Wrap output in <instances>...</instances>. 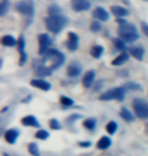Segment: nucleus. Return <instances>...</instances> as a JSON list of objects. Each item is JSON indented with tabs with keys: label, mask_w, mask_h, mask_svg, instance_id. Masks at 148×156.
Segmentation results:
<instances>
[{
	"label": "nucleus",
	"mask_w": 148,
	"mask_h": 156,
	"mask_svg": "<svg viewBox=\"0 0 148 156\" xmlns=\"http://www.w3.org/2000/svg\"><path fill=\"white\" fill-rule=\"evenodd\" d=\"M65 61V56L58 50L49 49L43 55L42 60H34L33 67L36 75L39 77L50 76L55 69L62 66Z\"/></svg>",
	"instance_id": "1"
},
{
	"label": "nucleus",
	"mask_w": 148,
	"mask_h": 156,
	"mask_svg": "<svg viewBox=\"0 0 148 156\" xmlns=\"http://www.w3.org/2000/svg\"><path fill=\"white\" fill-rule=\"evenodd\" d=\"M118 35L119 38L122 39L125 43H134L135 41L139 39V34H138L137 27L133 23H127V21L119 26Z\"/></svg>",
	"instance_id": "2"
},
{
	"label": "nucleus",
	"mask_w": 148,
	"mask_h": 156,
	"mask_svg": "<svg viewBox=\"0 0 148 156\" xmlns=\"http://www.w3.org/2000/svg\"><path fill=\"white\" fill-rule=\"evenodd\" d=\"M46 27L50 32L53 33L54 35L61 33L62 30L64 29V27L67 23V20L62 13L59 14H52L49 15L48 17L45 20Z\"/></svg>",
	"instance_id": "3"
},
{
	"label": "nucleus",
	"mask_w": 148,
	"mask_h": 156,
	"mask_svg": "<svg viewBox=\"0 0 148 156\" xmlns=\"http://www.w3.org/2000/svg\"><path fill=\"white\" fill-rule=\"evenodd\" d=\"M126 89L125 86H119L115 87V88L109 89L108 91L103 92V94L99 95L100 101H123L125 98L126 94Z\"/></svg>",
	"instance_id": "4"
},
{
	"label": "nucleus",
	"mask_w": 148,
	"mask_h": 156,
	"mask_svg": "<svg viewBox=\"0 0 148 156\" xmlns=\"http://www.w3.org/2000/svg\"><path fill=\"white\" fill-rule=\"evenodd\" d=\"M132 107L136 114V116L140 119L148 118V101L142 98H134L132 101Z\"/></svg>",
	"instance_id": "5"
},
{
	"label": "nucleus",
	"mask_w": 148,
	"mask_h": 156,
	"mask_svg": "<svg viewBox=\"0 0 148 156\" xmlns=\"http://www.w3.org/2000/svg\"><path fill=\"white\" fill-rule=\"evenodd\" d=\"M15 10L21 15H26L29 17L34 16V6L23 0L15 3Z\"/></svg>",
	"instance_id": "6"
},
{
	"label": "nucleus",
	"mask_w": 148,
	"mask_h": 156,
	"mask_svg": "<svg viewBox=\"0 0 148 156\" xmlns=\"http://www.w3.org/2000/svg\"><path fill=\"white\" fill-rule=\"evenodd\" d=\"M38 42H39V54L44 55L48 51L50 46L52 45V39L48 34H41L38 37Z\"/></svg>",
	"instance_id": "7"
},
{
	"label": "nucleus",
	"mask_w": 148,
	"mask_h": 156,
	"mask_svg": "<svg viewBox=\"0 0 148 156\" xmlns=\"http://www.w3.org/2000/svg\"><path fill=\"white\" fill-rule=\"evenodd\" d=\"M67 42H66V47L69 51L74 52L78 49V45H79V38H78L77 34L73 32H69L67 34Z\"/></svg>",
	"instance_id": "8"
},
{
	"label": "nucleus",
	"mask_w": 148,
	"mask_h": 156,
	"mask_svg": "<svg viewBox=\"0 0 148 156\" xmlns=\"http://www.w3.org/2000/svg\"><path fill=\"white\" fill-rule=\"evenodd\" d=\"M90 6L89 0H71V8L76 12L88 10Z\"/></svg>",
	"instance_id": "9"
},
{
	"label": "nucleus",
	"mask_w": 148,
	"mask_h": 156,
	"mask_svg": "<svg viewBox=\"0 0 148 156\" xmlns=\"http://www.w3.org/2000/svg\"><path fill=\"white\" fill-rule=\"evenodd\" d=\"M82 72V65L79 62L73 61L67 66V75L71 78L79 76Z\"/></svg>",
	"instance_id": "10"
},
{
	"label": "nucleus",
	"mask_w": 148,
	"mask_h": 156,
	"mask_svg": "<svg viewBox=\"0 0 148 156\" xmlns=\"http://www.w3.org/2000/svg\"><path fill=\"white\" fill-rule=\"evenodd\" d=\"M92 16L96 20L100 21H108L110 20V13L105 8L100 7V6H97V7L94 8V10L92 11Z\"/></svg>",
	"instance_id": "11"
},
{
	"label": "nucleus",
	"mask_w": 148,
	"mask_h": 156,
	"mask_svg": "<svg viewBox=\"0 0 148 156\" xmlns=\"http://www.w3.org/2000/svg\"><path fill=\"white\" fill-rule=\"evenodd\" d=\"M111 12L117 18H123L125 16H128V15L130 14V12H129L128 9H126L125 7L120 6V5H112Z\"/></svg>",
	"instance_id": "12"
},
{
	"label": "nucleus",
	"mask_w": 148,
	"mask_h": 156,
	"mask_svg": "<svg viewBox=\"0 0 148 156\" xmlns=\"http://www.w3.org/2000/svg\"><path fill=\"white\" fill-rule=\"evenodd\" d=\"M31 85L36 87V88L42 89L44 91H48L51 88V84H50L48 81L44 80V79H33L31 80Z\"/></svg>",
	"instance_id": "13"
},
{
	"label": "nucleus",
	"mask_w": 148,
	"mask_h": 156,
	"mask_svg": "<svg viewBox=\"0 0 148 156\" xmlns=\"http://www.w3.org/2000/svg\"><path fill=\"white\" fill-rule=\"evenodd\" d=\"M18 136H20V131L16 129H9L4 134V138L6 142L9 143V144H14L18 138Z\"/></svg>",
	"instance_id": "14"
},
{
	"label": "nucleus",
	"mask_w": 148,
	"mask_h": 156,
	"mask_svg": "<svg viewBox=\"0 0 148 156\" xmlns=\"http://www.w3.org/2000/svg\"><path fill=\"white\" fill-rule=\"evenodd\" d=\"M20 123L23 124V126H27V127H34V128L41 127L40 123L37 120V118L34 117V116H31V115H29V116L23 117L20 120Z\"/></svg>",
	"instance_id": "15"
},
{
	"label": "nucleus",
	"mask_w": 148,
	"mask_h": 156,
	"mask_svg": "<svg viewBox=\"0 0 148 156\" xmlns=\"http://www.w3.org/2000/svg\"><path fill=\"white\" fill-rule=\"evenodd\" d=\"M94 78H96V73L92 70H89L84 74V76L82 77V84L84 87L89 88V87L93 84Z\"/></svg>",
	"instance_id": "16"
},
{
	"label": "nucleus",
	"mask_w": 148,
	"mask_h": 156,
	"mask_svg": "<svg viewBox=\"0 0 148 156\" xmlns=\"http://www.w3.org/2000/svg\"><path fill=\"white\" fill-rule=\"evenodd\" d=\"M128 59H129V54L127 52L124 51V52H122L118 57H116L114 60L111 62V64L113 66H121V65H123L128 61Z\"/></svg>",
	"instance_id": "17"
},
{
	"label": "nucleus",
	"mask_w": 148,
	"mask_h": 156,
	"mask_svg": "<svg viewBox=\"0 0 148 156\" xmlns=\"http://www.w3.org/2000/svg\"><path fill=\"white\" fill-rule=\"evenodd\" d=\"M130 54L133 56V57L138 61H142L143 57H144V49L143 47L141 46H137V47H133V48L130 49Z\"/></svg>",
	"instance_id": "18"
},
{
	"label": "nucleus",
	"mask_w": 148,
	"mask_h": 156,
	"mask_svg": "<svg viewBox=\"0 0 148 156\" xmlns=\"http://www.w3.org/2000/svg\"><path fill=\"white\" fill-rule=\"evenodd\" d=\"M112 145V140L108 136H103L96 143V147L100 150H106Z\"/></svg>",
	"instance_id": "19"
},
{
	"label": "nucleus",
	"mask_w": 148,
	"mask_h": 156,
	"mask_svg": "<svg viewBox=\"0 0 148 156\" xmlns=\"http://www.w3.org/2000/svg\"><path fill=\"white\" fill-rule=\"evenodd\" d=\"M1 44L5 47H14L15 45H17V42L11 35H5L2 37Z\"/></svg>",
	"instance_id": "20"
},
{
	"label": "nucleus",
	"mask_w": 148,
	"mask_h": 156,
	"mask_svg": "<svg viewBox=\"0 0 148 156\" xmlns=\"http://www.w3.org/2000/svg\"><path fill=\"white\" fill-rule=\"evenodd\" d=\"M120 116L123 119L124 121L128 122V123H130V122H133L134 121V117L133 115L131 114V112L128 110L127 108L123 107L121 108V111H120Z\"/></svg>",
	"instance_id": "21"
},
{
	"label": "nucleus",
	"mask_w": 148,
	"mask_h": 156,
	"mask_svg": "<svg viewBox=\"0 0 148 156\" xmlns=\"http://www.w3.org/2000/svg\"><path fill=\"white\" fill-rule=\"evenodd\" d=\"M103 53V48L102 46L96 45V46L91 47V49H90V55L92 56L93 58L99 59L100 57H102Z\"/></svg>",
	"instance_id": "22"
},
{
	"label": "nucleus",
	"mask_w": 148,
	"mask_h": 156,
	"mask_svg": "<svg viewBox=\"0 0 148 156\" xmlns=\"http://www.w3.org/2000/svg\"><path fill=\"white\" fill-rule=\"evenodd\" d=\"M106 132H108V134H110V135H114V134L117 132V130H118V124L116 123L115 121L109 122V123L106 124Z\"/></svg>",
	"instance_id": "23"
},
{
	"label": "nucleus",
	"mask_w": 148,
	"mask_h": 156,
	"mask_svg": "<svg viewBox=\"0 0 148 156\" xmlns=\"http://www.w3.org/2000/svg\"><path fill=\"white\" fill-rule=\"evenodd\" d=\"M27 150H29L31 155L40 156V149H39V146L37 145V143H34V142L30 143L29 146H27Z\"/></svg>",
	"instance_id": "24"
},
{
	"label": "nucleus",
	"mask_w": 148,
	"mask_h": 156,
	"mask_svg": "<svg viewBox=\"0 0 148 156\" xmlns=\"http://www.w3.org/2000/svg\"><path fill=\"white\" fill-rule=\"evenodd\" d=\"M96 126V120L93 118L86 119L85 121H83V127L87 130H93Z\"/></svg>",
	"instance_id": "25"
},
{
	"label": "nucleus",
	"mask_w": 148,
	"mask_h": 156,
	"mask_svg": "<svg viewBox=\"0 0 148 156\" xmlns=\"http://www.w3.org/2000/svg\"><path fill=\"white\" fill-rule=\"evenodd\" d=\"M113 43H114V45L116 46V48H117L118 50H120V51H122V52H124L126 50V48H127V47H126V43L120 38L114 39L113 40Z\"/></svg>",
	"instance_id": "26"
},
{
	"label": "nucleus",
	"mask_w": 148,
	"mask_h": 156,
	"mask_svg": "<svg viewBox=\"0 0 148 156\" xmlns=\"http://www.w3.org/2000/svg\"><path fill=\"white\" fill-rule=\"evenodd\" d=\"M24 48H26V41H24V38L23 35L20 36V38L17 40V49L20 51V54H23L24 52Z\"/></svg>",
	"instance_id": "27"
},
{
	"label": "nucleus",
	"mask_w": 148,
	"mask_h": 156,
	"mask_svg": "<svg viewBox=\"0 0 148 156\" xmlns=\"http://www.w3.org/2000/svg\"><path fill=\"white\" fill-rule=\"evenodd\" d=\"M60 102H61L62 105H64V107H71V105H74V101L73 99H71L70 98H68V96H60Z\"/></svg>",
	"instance_id": "28"
},
{
	"label": "nucleus",
	"mask_w": 148,
	"mask_h": 156,
	"mask_svg": "<svg viewBox=\"0 0 148 156\" xmlns=\"http://www.w3.org/2000/svg\"><path fill=\"white\" fill-rule=\"evenodd\" d=\"M9 8V1L8 0H2L1 3H0V15L3 16V15L6 14V12L8 11Z\"/></svg>",
	"instance_id": "29"
},
{
	"label": "nucleus",
	"mask_w": 148,
	"mask_h": 156,
	"mask_svg": "<svg viewBox=\"0 0 148 156\" xmlns=\"http://www.w3.org/2000/svg\"><path fill=\"white\" fill-rule=\"evenodd\" d=\"M34 137L40 140H46L50 137V134H49V132H47L46 130H39L36 134H34Z\"/></svg>",
	"instance_id": "30"
},
{
	"label": "nucleus",
	"mask_w": 148,
	"mask_h": 156,
	"mask_svg": "<svg viewBox=\"0 0 148 156\" xmlns=\"http://www.w3.org/2000/svg\"><path fill=\"white\" fill-rule=\"evenodd\" d=\"M48 13H49V15L59 14V13H62V10H61V8H60L59 5H57V4H52L48 8Z\"/></svg>",
	"instance_id": "31"
},
{
	"label": "nucleus",
	"mask_w": 148,
	"mask_h": 156,
	"mask_svg": "<svg viewBox=\"0 0 148 156\" xmlns=\"http://www.w3.org/2000/svg\"><path fill=\"white\" fill-rule=\"evenodd\" d=\"M125 88L128 90H142V87H141L140 84H137L135 82H128L125 84Z\"/></svg>",
	"instance_id": "32"
},
{
	"label": "nucleus",
	"mask_w": 148,
	"mask_h": 156,
	"mask_svg": "<svg viewBox=\"0 0 148 156\" xmlns=\"http://www.w3.org/2000/svg\"><path fill=\"white\" fill-rule=\"evenodd\" d=\"M100 30H102V24H100L99 21L97 20H94L90 24V30L93 33H99L100 32Z\"/></svg>",
	"instance_id": "33"
},
{
	"label": "nucleus",
	"mask_w": 148,
	"mask_h": 156,
	"mask_svg": "<svg viewBox=\"0 0 148 156\" xmlns=\"http://www.w3.org/2000/svg\"><path fill=\"white\" fill-rule=\"evenodd\" d=\"M49 126L52 130H60L61 129V125L56 119H51L49 122Z\"/></svg>",
	"instance_id": "34"
},
{
	"label": "nucleus",
	"mask_w": 148,
	"mask_h": 156,
	"mask_svg": "<svg viewBox=\"0 0 148 156\" xmlns=\"http://www.w3.org/2000/svg\"><path fill=\"white\" fill-rule=\"evenodd\" d=\"M141 30H143L144 35L148 38V23L145 21H141Z\"/></svg>",
	"instance_id": "35"
},
{
	"label": "nucleus",
	"mask_w": 148,
	"mask_h": 156,
	"mask_svg": "<svg viewBox=\"0 0 148 156\" xmlns=\"http://www.w3.org/2000/svg\"><path fill=\"white\" fill-rule=\"evenodd\" d=\"M80 118H81L80 115L74 114V115H72V116H70L67 119V122H68V123H72V122H75V121L78 120V119H80Z\"/></svg>",
	"instance_id": "36"
},
{
	"label": "nucleus",
	"mask_w": 148,
	"mask_h": 156,
	"mask_svg": "<svg viewBox=\"0 0 148 156\" xmlns=\"http://www.w3.org/2000/svg\"><path fill=\"white\" fill-rule=\"evenodd\" d=\"M78 146H80V147H83V148H87V147H90V146H91V143H90L89 141L78 142Z\"/></svg>",
	"instance_id": "37"
},
{
	"label": "nucleus",
	"mask_w": 148,
	"mask_h": 156,
	"mask_svg": "<svg viewBox=\"0 0 148 156\" xmlns=\"http://www.w3.org/2000/svg\"><path fill=\"white\" fill-rule=\"evenodd\" d=\"M116 21H117V23H118L119 24H122V23H125L127 20H123V18H117V20H116Z\"/></svg>",
	"instance_id": "38"
},
{
	"label": "nucleus",
	"mask_w": 148,
	"mask_h": 156,
	"mask_svg": "<svg viewBox=\"0 0 148 156\" xmlns=\"http://www.w3.org/2000/svg\"><path fill=\"white\" fill-rule=\"evenodd\" d=\"M145 127H146V128H145V131H146V133H148V124L146 125Z\"/></svg>",
	"instance_id": "39"
},
{
	"label": "nucleus",
	"mask_w": 148,
	"mask_h": 156,
	"mask_svg": "<svg viewBox=\"0 0 148 156\" xmlns=\"http://www.w3.org/2000/svg\"><path fill=\"white\" fill-rule=\"evenodd\" d=\"M6 110H7V108H3V111H2V113H4V112H6Z\"/></svg>",
	"instance_id": "40"
},
{
	"label": "nucleus",
	"mask_w": 148,
	"mask_h": 156,
	"mask_svg": "<svg viewBox=\"0 0 148 156\" xmlns=\"http://www.w3.org/2000/svg\"><path fill=\"white\" fill-rule=\"evenodd\" d=\"M4 156H9V155H7V154H4Z\"/></svg>",
	"instance_id": "41"
},
{
	"label": "nucleus",
	"mask_w": 148,
	"mask_h": 156,
	"mask_svg": "<svg viewBox=\"0 0 148 156\" xmlns=\"http://www.w3.org/2000/svg\"><path fill=\"white\" fill-rule=\"evenodd\" d=\"M144 1H148V0H144Z\"/></svg>",
	"instance_id": "42"
}]
</instances>
